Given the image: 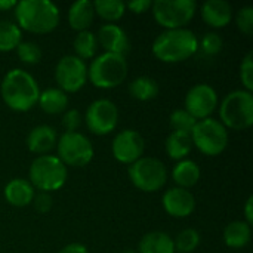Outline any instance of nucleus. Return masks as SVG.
I'll return each instance as SVG.
<instances>
[{
  "label": "nucleus",
  "instance_id": "nucleus-5",
  "mask_svg": "<svg viewBox=\"0 0 253 253\" xmlns=\"http://www.w3.org/2000/svg\"><path fill=\"white\" fill-rule=\"evenodd\" d=\"M67 166L56 156L50 154L37 156L28 170V178L33 188L49 194L64 187L67 182Z\"/></svg>",
  "mask_w": 253,
  "mask_h": 253
},
{
  "label": "nucleus",
  "instance_id": "nucleus-2",
  "mask_svg": "<svg viewBox=\"0 0 253 253\" xmlns=\"http://www.w3.org/2000/svg\"><path fill=\"white\" fill-rule=\"evenodd\" d=\"M16 25L21 31L33 34H47L53 31L59 21V7L50 0H21L13 9Z\"/></svg>",
  "mask_w": 253,
  "mask_h": 253
},
{
  "label": "nucleus",
  "instance_id": "nucleus-41",
  "mask_svg": "<svg viewBox=\"0 0 253 253\" xmlns=\"http://www.w3.org/2000/svg\"><path fill=\"white\" fill-rule=\"evenodd\" d=\"M16 1L15 0H0V10H10L15 9Z\"/></svg>",
  "mask_w": 253,
  "mask_h": 253
},
{
  "label": "nucleus",
  "instance_id": "nucleus-26",
  "mask_svg": "<svg viewBox=\"0 0 253 253\" xmlns=\"http://www.w3.org/2000/svg\"><path fill=\"white\" fill-rule=\"evenodd\" d=\"M73 47H74V52H76L74 55L77 58H80L82 61L93 59L96 56V50H98L96 34H93L89 30L77 33V36H76V39L73 42Z\"/></svg>",
  "mask_w": 253,
  "mask_h": 253
},
{
  "label": "nucleus",
  "instance_id": "nucleus-42",
  "mask_svg": "<svg viewBox=\"0 0 253 253\" xmlns=\"http://www.w3.org/2000/svg\"><path fill=\"white\" fill-rule=\"evenodd\" d=\"M123 253H135V252H133V251H130V249H127V251H125Z\"/></svg>",
  "mask_w": 253,
  "mask_h": 253
},
{
  "label": "nucleus",
  "instance_id": "nucleus-24",
  "mask_svg": "<svg viewBox=\"0 0 253 253\" xmlns=\"http://www.w3.org/2000/svg\"><path fill=\"white\" fill-rule=\"evenodd\" d=\"M252 239V227L245 221L230 222L224 230V243L231 249H243Z\"/></svg>",
  "mask_w": 253,
  "mask_h": 253
},
{
  "label": "nucleus",
  "instance_id": "nucleus-21",
  "mask_svg": "<svg viewBox=\"0 0 253 253\" xmlns=\"http://www.w3.org/2000/svg\"><path fill=\"white\" fill-rule=\"evenodd\" d=\"M172 179L179 188L190 190L200 179V168L196 162L184 159L178 162L172 169Z\"/></svg>",
  "mask_w": 253,
  "mask_h": 253
},
{
  "label": "nucleus",
  "instance_id": "nucleus-13",
  "mask_svg": "<svg viewBox=\"0 0 253 253\" xmlns=\"http://www.w3.org/2000/svg\"><path fill=\"white\" fill-rule=\"evenodd\" d=\"M218 107L216 90L206 83L194 84L185 95V108L196 120L211 117Z\"/></svg>",
  "mask_w": 253,
  "mask_h": 253
},
{
  "label": "nucleus",
  "instance_id": "nucleus-19",
  "mask_svg": "<svg viewBox=\"0 0 253 253\" xmlns=\"http://www.w3.org/2000/svg\"><path fill=\"white\" fill-rule=\"evenodd\" d=\"M34 188L28 179L15 178L10 179L4 187V199L9 205L15 208H25L33 203L34 199Z\"/></svg>",
  "mask_w": 253,
  "mask_h": 253
},
{
  "label": "nucleus",
  "instance_id": "nucleus-39",
  "mask_svg": "<svg viewBox=\"0 0 253 253\" xmlns=\"http://www.w3.org/2000/svg\"><path fill=\"white\" fill-rule=\"evenodd\" d=\"M58 253H89L87 248L82 243H70L67 246H64Z\"/></svg>",
  "mask_w": 253,
  "mask_h": 253
},
{
  "label": "nucleus",
  "instance_id": "nucleus-8",
  "mask_svg": "<svg viewBox=\"0 0 253 253\" xmlns=\"http://www.w3.org/2000/svg\"><path fill=\"white\" fill-rule=\"evenodd\" d=\"M194 0H156L151 4V13L156 22L166 30L187 28L196 15Z\"/></svg>",
  "mask_w": 253,
  "mask_h": 253
},
{
  "label": "nucleus",
  "instance_id": "nucleus-7",
  "mask_svg": "<svg viewBox=\"0 0 253 253\" xmlns=\"http://www.w3.org/2000/svg\"><path fill=\"white\" fill-rule=\"evenodd\" d=\"M193 147H196L202 154L215 157L225 151L228 147V130L216 119L208 117L197 120L191 132Z\"/></svg>",
  "mask_w": 253,
  "mask_h": 253
},
{
  "label": "nucleus",
  "instance_id": "nucleus-30",
  "mask_svg": "<svg viewBox=\"0 0 253 253\" xmlns=\"http://www.w3.org/2000/svg\"><path fill=\"white\" fill-rule=\"evenodd\" d=\"M200 245V234L194 228L182 230L176 239L173 240L175 253H191L194 252Z\"/></svg>",
  "mask_w": 253,
  "mask_h": 253
},
{
  "label": "nucleus",
  "instance_id": "nucleus-20",
  "mask_svg": "<svg viewBox=\"0 0 253 253\" xmlns=\"http://www.w3.org/2000/svg\"><path fill=\"white\" fill-rule=\"evenodd\" d=\"M93 3L89 0H77L68 9V24L77 33L86 31L93 22Z\"/></svg>",
  "mask_w": 253,
  "mask_h": 253
},
{
  "label": "nucleus",
  "instance_id": "nucleus-4",
  "mask_svg": "<svg viewBox=\"0 0 253 253\" xmlns=\"http://www.w3.org/2000/svg\"><path fill=\"white\" fill-rule=\"evenodd\" d=\"M126 76V58L117 53L104 52L96 55L87 68V79L95 87L99 89H114L125 82Z\"/></svg>",
  "mask_w": 253,
  "mask_h": 253
},
{
  "label": "nucleus",
  "instance_id": "nucleus-40",
  "mask_svg": "<svg viewBox=\"0 0 253 253\" xmlns=\"http://www.w3.org/2000/svg\"><path fill=\"white\" fill-rule=\"evenodd\" d=\"M245 222L252 227L253 224V196H249L245 205Z\"/></svg>",
  "mask_w": 253,
  "mask_h": 253
},
{
  "label": "nucleus",
  "instance_id": "nucleus-11",
  "mask_svg": "<svg viewBox=\"0 0 253 253\" xmlns=\"http://www.w3.org/2000/svg\"><path fill=\"white\" fill-rule=\"evenodd\" d=\"M55 80L65 93L79 92L87 82V65L76 55L62 56L55 68Z\"/></svg>",
  "mask_w": 253,
  "mask_h": 253
},
{
  "label": "nucleus",
  "instance_id": "nucleus-15",
  "mask_svg": "<svg viewBox=\"0 0 253 253\" xmlns=\"http://www.w3.org/2000/svg\"><path fill=\"white\" fill-rule=\"evenodd\" d=\"M163 209L173 218H187L196 209V197L190 190L173 187L169 188L162 199Z\"/></svg>",
  "mask_w": 253,
  "mask_h": 253
},
{
  "label": "nucleus",
  "instance_id": "nucleus-17",
  "mask_svg": "<svg viewBox=\"0 0 253 253\" xmlns=\"http://www.w3.org/2000/svg\"><path fill=\"white\" fill-rule=\"evenodd\" d=\"M25 142H27V148L31 153L44 156L50 153L58 142L56 130L49 125H39L30 130Z\"/></svg>",
  "mask_w": 253,
  "mask_h": 253
},
{
  "label": "nucleus",
  "instance_id": "nucleus-34",
  "mask_svg": "<svg viewBox=\"0 0 253 253\" xmlns=\"http://www.w3.org/2000/svg\"><path fill=\"white\" fill-rule=\"evenodd\" d=\"M236 24L237 28L245 34V36H252L253 34V7L252 6H245L242 7L237 15H236Z\"/></svg>",
  "mask_w": 253,
  "mask_h": 253
},
{
  "label": "nucleus",
  "instance_id": "nucleus-28",
  "mask_svg": "<svg viewBox=\"0 0 253 253\" xmlns=\"http://www.w3.org/2000/svg\"><path fill=\"white\" fill-rule=\"evenodd\" d=\"M92 3L95 15L101 16L104 21H108V24L122 19L126 13V4L122 0H95Z\"/></svg>",
  "mask_w": 253,
  "mask_h": 253
},
{
  "label": "nucleus",
  "instance_id": "nucleus-22",
  "mask_svg": "<svg viewBox=\"0 0 253 253\" xmlns=\"http://www.w3.org/2000/svg\"><path fill=\"white\" fill-rule=\"evenodd\" d=\"M139 253H175L173 239L163 231H151L145 234L138 246Z\"/></svg>",
  "mask_w": 253,
  "mask_h": 253
},
{
  "label": "nucleus",
  "instance_id": "nucleus-33",
  "mask_svg": "<svg viewBox=\"0 0 253 253\" xmlns=\"http://www.w3.org/2000/svg\"><path fill=\"white\" fill-rule=\"evenodd\" d=\"M199 44H200L199 47H202V50H203L206 55L213 56V55H218V53L222 50V47H224V40H222V37H221L218 33H213V31H212V33H206Z\"/></svg>",
  "mask_w": 253,
  "mask_h": 253
},
{
  "label": "nucleus",
  "instance_id": "nucleus-14",
  "mask_svg": "<svg viewBox=\"0 0 253 253\" xmlns=\"http://www.w3.org/2000/svg\"><path fill=\"white\" fill-rule=\"evenodd\" d=\"M111 151L117 162L130 166L142 157L145 151V141L138 130L125 129L114 136Z\"/></svg>",
  "mask_w": 253,
  "mask_h": 253
},
{
  "label": "nucleus",
  "instance_id": "nucleus-18",
  "mask_svg": "<svg viewBox=\"0 0 253 253\" xmlns=\"http://www.w3.org/2000/svg\"><path fill=\"white\" fill-rule=\"evenodd\" d=\"M203 21L213 28H224L233 18V7L225 0H208L202 4Z\"/></svg>",
  "mask_w": 253,
  "mask_h": 253
},
{
  "label": "nucleus",
  "instance_id": "nucleus-38",
  "mask_svg": "<svg viewBox=\"0 0 253 253\" xmlns=\"http://www.w3.org/2000/svg\"><path fill=\"white\" fill-rule=\"evenodd\" d=\"M126 4V9H129L130 12L133 13H144L147 12L148 9H151V4L153 1L151 0H132L129 3H125Z\"/></svg>",
  "mask_w": 253,
  "mask_h": 253
},
{
  "label": "nucleus",
  "instance_id": "nucleus-32",
  "mask_svg": "<svg viewBox=\"0 0 253 253\" xmlns=\"http://www.w3.org/2000/svg\"><path fill=\"white\" fill-rule=\"evenodd\" d=\"M16 55L21 62L34 65V64L40 62V59H42V49L34 42H21L16 46Z\"/></svg>",
  "mask_w": 253,
  "mask_h": 253
},
{
  "label": "nucleus",
  "instance_id": "nucleus-31",
  "mask_svg": "<svg viewBox=\"0 0 253 253\" xmlns=\"http://www.w3.org/2000/svg\"><path fill=\"white\" fill-rule=\"evenodd\" d=\"M169 122H170V126L173 127V130L176 132H184V133H190L193 132L197 120L184 108H178L175 110L170 117H169Z\"/></svg>",
  "mask_w": 253,
  "mask_h": 253
},
{
  "label": "nucleus",
  "instance_id": "nucleus-35",
  "mask_svg": "<svg viewBox=\"0 0 253 253\" xmlns=\"http://www.w3.org/2000/svg\"><path fill=\"white\" fill-rule=\"evenodd\" d=\"M240 79L245 86V90L252 92L253 90V53L249 52L242 64H240Z\"/></svg>",
  "mask_w": 253,
  "mask_h": 253
},
{
  "label": "nucleus",
  "instance_id": "nucleus-3",
  "mask_svg": "<svg viewBox=\"0 0 253 253\" xmlns=\"http://www.w3.org/2000/svg\"><path fill=\"white\" fill-rule=\"evenodd\" d=\"M153 55L166 64H178L190 59L199 50V39L188 28L165 30L151 46Z\"/></svg>",
  "mask_w": 253,
  "mask_h": 253
},
{
  "label": "nucleus",
  "instance_id": "nucleus-10",
  "mask_svg": "<svg viewBox=\"0 0 253 253\" xmlns=\"http://www.w3.org/2000/svg\"><path fill=\"white\" fill-rule=\"evenodd\" d=\"M58 159L71 168H83L93 159V145L90 139L80 132H64L58 142Z\"/></svg>",
  "mask_w": 253,
  "mask_h": 253
},
{
  "label": "nucleus",
  "instance_id": "nucleus-37",
  "mask_svg": "<svg viewBox=\"0 0 253 253\" xmlns=\"http://www.w3.org/2000/svg\"><path fill=\"white\" fill-rule=\"evenodd\" d=\"M33 205L39 213H47L52 209L53 202L49 193H39V194H34Z\"/></svg>",
  "mask_w": 253,
  "mask_h": 253
},
{
  "label": "nucleus",
  "instance_id": "nucleus-16",
  "mask_svg": "<svg viewBox=\"0 0 253 253\" xmlns=\"http://www.w3.org/2000/svg\"><path fill=\"white\" fill-rule=\"evenodd\" d=\"M96 39L98 44H101V47L108 53H117L125 56V53L130 47V42L126 31L117 24H104L99 28Z\"/></svg>",
  "mask_w": 253,
  "mask_h": 253
},
{
  "label": "nucleus",
  "instance_id": "nucleus-1",
  "mask_svg": "<svg viewBox=\"0 0 253 253\" xmlns=\"http://www.w3.org/2000/svg\"><path fill=\"white\" fill-rule=\"evenodd\" d=\"M3 102L13 111L25 113L37 105L40 89L36 79L22 68L7 71L0 84Z\"/></svg>",
  "mask_w": 253,
  "mask_h": 253
},
{
  "label": "nucleus",
  "instance_id": "nucleus-23",
  "mask_svg": "<svg viewBox=\"0 0 253 253\" xmlns=\"http://www.w3.org/2000/svg\"><path fill=\"white\" fill-rule=\"evenodd\" d=\"M165 148L168 156L172 160L181 162L184 160L193 150V139L190 133H184V132H176L172 130L169 133V136L166 138L165 142Z\"/></svg>",
  "mask_w": 253,
  "mask_h": 253
},
{
  "label": "nucleus",
  "instance_id": "nucleus-25",
  "mask_svg": "<svg viewBox=\"0 0 253 253\" xmlns=\"http://www.w3.org/2000/svg\"><path fill=\"white\" fill-rule=\"evenodd\" d=\"M37 104L46 114H62L68 107V96L59 87H49L40 92Z\"/></svg>",
  "mask_w": 253,
  "mask_h": 253
},
{
  "label": "nucleus",
  "instance_id": "nucleus-12",
  "mask_svg": "<svg viewBox=\"0 0 253 253\" xmlns=\"http://www.w3.org/2000/svg\"><path fill=\"white\" fill-rule=\"evenodd\" d=\"M87 129L99 136L111 133L119 125V108L110 99L93 101L84 114Z\"/></svg>",
  "mask_w": 253,
  "mask_h": 253
},
{
  "label": "nucleus",
  "instance_id": "nucleus-29",
  "mask_svg": "<svg viewBox=\"0 0 253 253\" xmlns=\"http://www.w3.org/2000/svg\"><path fill=\"white\" fill-rule=\"evenodd\" d=\"M22 42L21 28L7 19H0V52H10Z\"/></svg>",
  "mask_w": 253,
  "mask_h": 253
},
{
  "label": "nucleus",
  "instance_id": "nucleus-27",
  "mask_svg": "<svg viewBox=\"0 0 253 253\" xmlns=\"http://www.w3.org/2000/svg\"><path fill=\"white\" fill-rule=\"evenodd\" d=\"M129 93L138 101H151L159 95V83L150 76H141L130 82Z\"/></svg>",
  "mask_w": 253,
  "mask_h": 253
},
{
  "label": "nucleus",
  "instance_id": "nucleus-36",
  "mask_svg": "<svg viewBox=\"0 0 253 253\" xmlns=\"http://www.w3.org/2000/svg\"><path fill=\"white\" fill-rule=\"evenodd\" d=\"M62 127L65 132H77V129L82 125V116L77 110H65L62 113V120H61Z\"/></svg>",
  "mask_w": 253,
  "mask_h": 253
},
{
  "label": "nucleus",
  "instance_id": "nucleus-6",
  "mask_svg": "<svg viewBox=\"0 0 253 253\" xmlns=\"http://www.w3.org/2000/svg\"><path fill=\"white\" fill-rule=\"evenodd\" d=\"M219 119L228 130H246L253 125V95L245 89L230 92L219 105Z\"/></svg>",
  "mask_w": 253,
  "mask_h": 253
},
{
  "label": "nucleus",
  "instance_id": "nucleus-9",
  "mask_svg": "<svg viewBox=\"0 0 253 253\" xmlns=\"http://www.w3.org/2000/svg\"><path fill=\"white\" fill-rule=\"evenodd\" d=\"M130 182L144 193H156L162 190L168 181V169L163 162L156 157H141L129 166Z\"/></svg>",
  "mask_w": 253,
  "mask_h": 253
}]
</instances>
